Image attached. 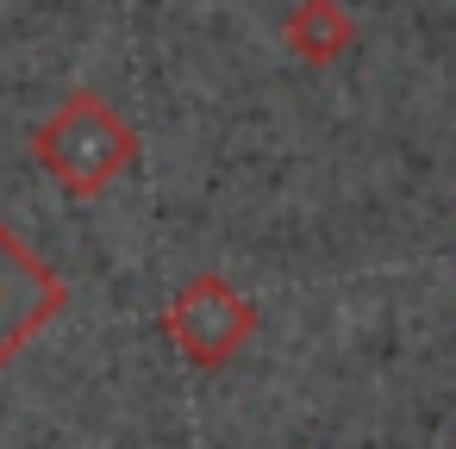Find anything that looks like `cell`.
Listing matches in <instances>:
<instances>
[{
    "label": "cell",
    "instance_id": "obj_1",
    "mask_svg": "<svg viewBox=\"0 0 456 449\" xmlns=\"http://www.w3.org/2000/svg\"><path fill=\"white\" fill-rule=\"evenodd\" d=\"M32 156L38 169L69 194V200H94L107 194L132 163H138V132L119 119V107H107L94 88H76L38 132H32Z\"/></svg>",
    "mask_w": 456,
    "mask_h": 449
},
{
    "label": "cell",
    "instance_id": "obj_3",
    "mask_svg": "<svg viewBox=\"0 0 456 449\" xmlns=\"http://www.w3.org/2000/svg\"><path fill=\"white\" fill-rule=\"evenodd\" d=\"M63 306H69L63 275L0 225V368H7Z\"/></svg>",
    "mask_w": 456,
    "mask_h": 449
},
{
    "label": "cell",
    "instance_id": "obj_4",
    "mask_svg": "<svg viewBox=\"0 0 456 449\" xmlns=\"http://www.w3.org/2000/svg\"><path fill=\"white\" fill-rule=\"evenodd\" d=\"M350 38H356V26L344 20L338 0H300V7L288 13V26H281V44L300 63H338L350 51Z\"/></svg>",
    "mask_w": 456,
    "mask_h": 449
},
{
    "label": "cell",
    "instance_id": "obj_2",
    "mask_svg": "<svg viewBox=\"0 0 456 449\" xmlns=\"http://www.w3.org/2000/svg\"><path fill=\"white\" fill-rule=\"evenodd\" d=\"M250 331H256V306H250L232 281H219V275L182 281V287L169 293V306H163V337H169L194 368L232 362V356L250 343Z\"/></svg>",
    "mask_w": 456,
    "mask_h": 449
}]
</instances>
